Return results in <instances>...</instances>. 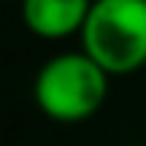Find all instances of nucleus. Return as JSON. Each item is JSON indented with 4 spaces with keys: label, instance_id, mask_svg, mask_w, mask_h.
Segmentation results:
<instances>
[{
    "label": "nucleus",
    "instance_id": "obj_4",
    "mask_svg": "<svg viewBox=\"0 0 146 146\" xmlns=\"http://www.w3.org/2000/svg\"><path fill=\"white\" fill-rule=\"evenodd\" d=\"M17 3H20V0H17Z\"/></svg>",
    "mask_w": 146,
    "mask_h": 146
},
{
    "label": "nucleus",
    "instance_id": "obj_3",
    "mask_svg": "<svg viewBox=\"0 0 146 146\" xmlns=\"http://www.w3.org/2000/svg\"><path fill=\"white\" fill-rule=\"evenodd\" d=\"M92 0H20L23 26L43 40H63L80 35Z\"/></svg>",
    "mask_w": 146,
    "mask_h": 146
},
{
    "label": "nucleus",
    "instance_id": "obj_1",
    "mask_svg": "<svg viewBox=\"0 0 146 146\" xmlns=\"http://www.w3.org/2000/svg\"><path fill=\"white\" fill-rule=\"evenodd\" d=\"M109 95V75L80 49L49 57L35 75L32 98L57 123H83L100 112Z\"/></svg>",
    "mask_w": 146,
    "mask_h": 146
},
{
    "label": "nucleus",
    "instance_id": "obj_2",
    "mask_svg": "<svg viewBox=\"0 0 146 146\" xmlns=\"http://www.w3.org/2000/svg\"><path fill=\"white\" fill-rule=\"evenodd\" d=\"M83 52L109 78L146 66V0H92L80 29Z\"/></svg>",
    "mask_w": 146,
    "mask_h": 146
}]
</instances>
